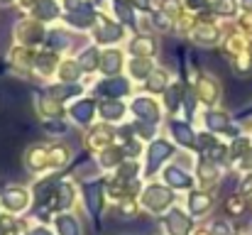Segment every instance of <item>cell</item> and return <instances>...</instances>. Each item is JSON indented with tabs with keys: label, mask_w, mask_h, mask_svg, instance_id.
Wrapping results in <instances>:
<instances>
[{
	"label": "cell",
	"mask_w": 252,
	"mask_h": 235,
	"mask_svg": "<svg viewBox=\"0 0 252 235\" xmlns=\"http://www.w3.org/2000/svg\"><path fill=\"white\" fill-rule=\"evenodd\" d=\"M132 110L140 115V120H145V123H157L159 120V105L152 101V98H147V96H142V98H137L135 103H132Z\"/></svg>",
	"instance_id": "6da1fadb"
},
{
	"label": "cell",
	"mask_w": 252,
	"mask_h": 235,
	"mask_svg": "<svg viewBox=\"0 0 252 235\" xmlns=\"http://www.w3.org/2000/svg\"><path fill=\"white\" fill-rule=\"evenodd\" d=\"M233 125V118L225 110H208L206 113V128L211 133H228Z\"/></svg>",
	"instance_id": "7a4b0ae2"
},
{
	"label": "cell",
	"mask_w": 252,
	"mask_h": 235,
	"mask_svg": "<svg viewBox=\"0 0 252 235\" xmlns=\"http://www.w3.org/2000/svg\"><path fill=\"white\" fill-rule=\"evenodd\" d=\"M169 201H171V194H169L167 189H159V186H150V189H147L145 203H147L150 208L159 211V208H164V206H167Z\"/></svg>",
	"instance_id": "3957f363"
},
{
	"label": "cell",
	"mask_w": 252,
	"mask_h": 235,
	"mask_svg": "<svg viewBox=\"0 0 252 235\" xmlns=\"http://www.w3.org/2000/svg\"><path fill=\"white\" fill-rule=\"evenodd\" d=\"M167 157H171V145L169 142H164V140L152 142V147H150V171H155L157 164H162Z\"/></svg>",
	"instance_id": "277c9868"
},
{
	"label": "cell",
	"mask_w": 252,
	"mask_h": 235,
	"mask_svg": "<svg viewBox=\"0 0 252 235\" xmlns=\"http://www.w3.org/2000/svg\"><path fill=\"white\" fill-rule=\"evenodd\" d=\"M98 91H100L103 96H108V98H118V96H125V93L130 91V86H127L125 78H110V81H105L103 86H98Z\"/></svg>",
	"instance_id": "5b68a950"
},
{
	"label": "cell",
	"mask_w": 252,
	"mask_h": 235,
	"mask_svg": "<svg viewBox=\"0 0 252 235\" xmlns=\"http://www.w3.org/2000/svg\"><path fill=\"white\" fill-rule=\"evenodd\" d=\"M71 118L79 123V125H88L91 123V118H93V103L91 101H79V103H74L71 105Z\"/></svg>",
	"instance_id": "8992f818"
},
{
	"label": "cell",
	"mask_w": 252,
	"mask_h": 235,
	"mask_svg": "<svg viewBox=\"0 0 252 235\" xmlns=\"http://www.w3.org/2000/svg\"><path fill=\"white\" fill-rule=\"evenodd\" d=\"M233 71L238 74L240 78H248L252 76V49H248V52H243V54H238L235 59H233Z\"/></svg>",
	"instance_id": "52a82bcc"
},
{
	"label": "cell",
	"mask_w": 252,
	"mask_h": 235,
	"mask_svg": "<svg viewBox=\"0 0 252 235\" xmlns=\"http://www.w3.org/2000/svg\"><path fill=\"white\" fill-rule=\"evenodd\" d=\"M123 37V27L120 25H113V22H103V32L98 30L95 34V42H103V44H113Z\"/></svg>",
	"instance_id": "ba28073f"
},
{
	"label": "cell",
	"mask_w": 252,
	"mask_h": 235,
	"mask_svg": "<svg viewBox=\"0 0 252 235\" xmlns=\"http://www.w3.org/2000/svg\"><path fill=\"white\" fill-rule=\"evenodd\" d=\"M123 113H125V105L120 103V101H103L100 103V115L105 118V120H120L123 118Z\"/></svg>",
	"instance_id": "9c48e42d"
},
{
	"label": "cell",
	"mask_w": 252,
	"mask_h": 235,
	"mask_svg": "<svg viewBox=\"0 0 252 235\" xmlns=\"http://www.w3.org/2000/svg\"><path fill=\"white\" fill-rule=\"evenodd\" d=\"M2 201H5L7 208L20 211V208H25V203H27V194H25L22 189H7L5 196H2Z\"/></svg>",
	"instance_id": "30bf717a"
},
{
	"label": "cell",
	"mask_w": 252,
	"mask_h": 235,
	"mask_svg": "<svg viewBox=\"0 0 252 235\" xmlns=\"http://www.w3.org/2000/svg\"><path fill=\"white\" fill-rule=\"evenodd\" d=\"M86 203H88V211L95 216L98 211H100V201H98V196H100V181H91V184H86Z\"/></svg>",
	"instance_id": "8fae6325"
},
{
	"label": "cell",
	"mask_w": 252,
	"mask_h": 235,
	"mask_svg": "<svg viewBox=\"0 0 252 235\" xmlns=\"http://www.w3.org/2000/svg\"><path fill=\"white\" fill-rule=\"evenodd\" d=\"M167 226H169V231H171V235H186L191 223H189V218H186L181 211H174L167 218Z\"/></svg>",
	"instance_id": "7c38bea8"
},
{
	"label": "cell",
	"mask_w": 252,
	"mask_h": 235,
	"mask_svg": "<svg viewBox=\"0 0 252 235\" xmlns=\"http://www.w3.org/2000/svg\"><path fill=\"white\" fill-rule=\"evenodd\" d=\"M164 176H167V181L171 186H179V189L191 186V176H189L184 169H179V167H169L167 171H164Z\"/></svg>",
	"instance_id": "4fadbf2b"
},
{
	"label": "cell",
	"mask_w": 252,
	"mask_h": 235,
	"mask_svg": "<svg viewBox=\"0 0 252 235\" xmlns=\"http://www.w3.org/2000/svg\"><path fill=\"white\" fill-rule=\"evenodd\" d=\"M69 22L71 25H76V27H91V22H93V12H91V7L88 5H81V7H76V12H71L69 15Z\"/></svg>",
	"instance_id": "5bb4252c"
},
{
	"label": "cell",
	"mask_w": 252,
	"mask_h": 235,
	"mask_svg": "<svg viewBox=\"0 0 252 235\" xmlns=\"http://www.w3.org/2000/svg\"><path fill=\"white\" fill-rule=\"evenodd\" d=\"M213 5V12L220 15V17H233L240 7V0H211Z\"/></svg>",
	"instance_id": "9a60e30c"
},
{
	"label": "cell",
	"mask_w": 252,
	"mask_h": 235,
	"mask_svg": "<svg viewBox=\"0 0 252 235\" xmlns=\"http://www.w3.org/2000/svg\"><path fill=\"white\" fill-rule=\"evenodd\" d=\"M100 67H103V71H108V74L118 71V69L123 67V54H120V52H115V49L105 52V54L100 57Z\"/></svg>",
	"instance_id": "2e32d148"
},
{
	"label": "cell",
	"mask_w": 252,
	"mask_h": 235,
	"mask_svg": "<svg viewBox=\"0 0 252 235\" xmlns=\"http://www.w3.org/2000/svg\"><path fill=\"white\" fill-rule=\"evenodd\" d=\"M171 130H174V135H176V142H181V145H191V142H193V137H196L186 123H174V125H171Z\"/></svg>",
	"instance_id": "e0dca14e"
},
{
	"label": "cell",
	"mask_w": 252,
	"mask_h": 235,
	"mask_svg": "<svg viewBox=\"0 0 252 235\" xmlns=\"http://www.w3.org/2000/svg\"><path fill=\"white\" fill-rule=\"evenodd\" d=\"M211 196H206V194H193L191 196V211L193 213H206L208 208H211Z\"/></svg>",
	"instance_id": "ac0fdd59"
},
{
	"label": "cell",
	"mask_w": 252,
	"mask_h": 235,
	"mask_svg": "<svg viewBox=\"0 0 252 235\" xmlns=\"http://www.w3.org/2000/svg\"><path fill=\"white\" fill-rule=\"evenodd\" d=\"M95 59H98V52L91 47V49H86L84 54L79 57V67H81V69H86V71H93V69L100 64V62H95Z\"/></svg>",
	"instance_id": "d6986e66"
},
{
	"label": "cell",
	"mask_w": 252,
	"mask_h": 235,
	"mask_svg": "<svg viewBox=\"0 0 252 235\" xmlns=\"http://www.w3.org/2000/svg\"><path fill=\"white\" fill-rule=\"evenodd\" d=\"M57 12H59V7H57L52 0H39V5H37V15H39L42 20H54Z\"/></svg>",
	"instance_id": "ffe728a7"
},
{
	"label": "cell",
	"mask_w": 252,
	"mask_h": 235,
	"mask_svg": "<svg viewBox=\"0 0 252 235\" xmlns=\"http://www.w3.org/2000/svg\"><path fill=\"white\" fill-rule=\"evenodd\" d=\"M57 226H59V233L62 235H79L76 221L69 218V216H59V218H57Z\"/></svg>",
	"instance_id": "44dd1931"
},
{
	"label": "cell",
	"mask_w": 252,
	"mask_h": 235,
	"mask_svg": "<svg viewBox=\"0 0 252 235\" xmlns=\"http://www.w3.org/2000/svg\"><path fill=\"white\" fill-rule=\"evenodd\" d=\"M228 211H230L233 216H240V213L245 211V199H243V196H230V201H228Z\"/></svg>",
	"instance_id": "7402d4cb"
},
{
	"label": "cell",
	"mask_w": 252,
	"mask_h": 235,
	"mask_svg": "<svg viewBox=\"0 0 252 235\" xmlns=\"http://www.w3.org/2000/svg\"><path fill=\"white\" fill-rule=\"evenodd\" d=\"M238 169H243V171H248V174L252 171V147L238 159Z\"/></svg>",
	"instance_id": "603a6c76"
},
{
	"label": "cell",
	"mask_w": 252,
	"mask_h": 235,
	"mask_svg": "<svg viewBox=\"0 0 252 235\" xmlns=\"http://www.w3.org/2000/svg\"><path fill=\"white\" fill-rule=\"evenodd\" d=\"M115 12H118V15H123V20H125V22H132V12H130L123 2H115Z\"/></svg>",
	"instance_id": "cb8c5ba5"
},
{
	"label": "cell",
	"mask_w": 252,
	"mask_h": 235,
	"mask_svg": "<svg viewBox=\"0 0 252 235\" xmlns=\"http://www.w3.org/2000/svg\"><path fill=\"white\" fill-rule=\"evenodd\" d=\"M132 71H135V74H140V76H145V74L150 71V64H147V59H142V62H135V64H132Z\"/></svg>",
	"instance_id": "d4e9b609"
},
{
	"label": "cell",
	"mask_w": 252,
	"mask_h": 235,
	"mask_svg": "<svg viewBox=\"0 0 252 235\" xmlns=\"http://www.w3.org/2000/svg\"><path fill=\"white\" fill-rule=\"evenodd\" d=\"M240 191H243L245 196H252V171L240 181Z\"/></svg>",
	"instance_id": "484cf974"
},
{
	"label": "cell",
	"mask_w": 252,
	"mask_h": 235,
	"mask_svg": "<svg viewBox=\"0 0 252 235\" xmlns=\"http://www.w3.org/2000/svg\"><path fill=\"white\" fill-rule=\"evenodd\" d=\"M213 233H216V235H230V228H228V223L218 221V223L213 226Z\"/></svg>",
	"instance_id": "4316f807"
},
{
	"label": "cell",
	"mask_w": 252,
	"mask_h": 235,
	"mask_svg": "<svg viewBox=\"0 0 252 235\" xmlns=\"http://www.w3.org/2000/svg\"><path fill=\"white\" fill-rule=\"evenodd\" d=\"M44 128H47V130H54V133H64V130H66L64 123H57V120H54V123H47Z\"/></svg>",
	"instance_id": "83f0119b"
},
{
	"label": "cell",
	"mask_w": 252,
	"mask_h": 235,
	"mask_svg": "<svg viewBox=\"0 0 252 235\" xmlns=\"http://www.w3.org/2000/svg\"><path fill=\"white\" fill-rule=\"evenodd\" d=\"M240 10L243 12H252V0H240Z\"/></svg>",
	"instance_id": "f1b7e54d"
},
{
	"label": "cell",
	"mask_w": 252,
	"mask_h": 235,
	"mask_svg": "<svg viewBox=\"0 0 252 235\" xmlns=\"http://www.w3.org/2000/svg\"><path fill=\"white\" fill-rule=\"evenodd\" d=\"M135 2H137V5H140V7H142V10H147V7H150V5H152V2H150V0H135Z\"/></svg>",
	"instance_id": "f546056e"
},
{
	"label": "cell",
	"mask_w": 252,
	"mask_h": 235,
	"mask_svg": "<svg viewBox=\"0 0 252 235\" xmlns=\"http://www.w3.org/2000/svg\"><path fill=\"white\" fill-rule=\"evenodd\" d=\"M34 235H49V233H47V231L42 228V231H34Z\"/></svg>",
	"instance_id": "4dcf8cb0"
},
{
	"label": "cell",
	"mask_w": 252,
	"mask_h": 235,
	"mask_svg": "<svg viewBox=\"0 0 252 235\" xmlns=\"http://www.w3.org/2000/svg\"><path fill=\"white\" fill-rule=\"evenodd\" d=\"M7 2H10V0H0V5H7Z\"/></svg>",
	"instance_id": "1f68e13d"
}]
</instances>
